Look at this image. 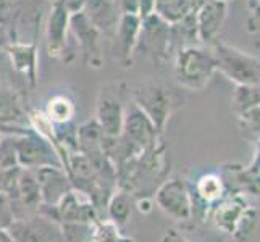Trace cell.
<instances>
[{
	"mask_svg": "<svg viewBox=\"0 0 260 242\" xmlns=\"http://www.w3.org/2000/svg\"><path fill=\"white\" fill-rule=\"evenodd\" d=\"M217 75V61L212 47L189 46L173 55V79L178 87L191 92H201Z\"/></svg>",
	"mask_w": 260,
	"mask_h": 242,
	"instance_id": "cell-1",
	"label": "cell"
},
{
	"mask_svg": "<svg viewBox=\"0 0 260 242\" xmlns=\"http://www.w3.org/2000/svg\"><path fill=\"white\" fill-rule=\"evenodd\" d=\"M217 61V73L223 75L235 86H258L260 58L225 42L212 46Z\"/></svg>",
	"mask_w": 260,
	"mask_h": 242,
	"instance_id": "cell-2",
	"label": "cell"
},
{
	"mask_svg": "<svg viewBox=\"0 0 260 242\" xmlns=\"http://www.w3.org/2000/svg\"><path fill=\"white\" fill-rule=\"evenodd\" d=\"M160 137L162 132H158L155 124L136 103L126 107L120 141L133 157H139L144 152L154 149L158 142H162Z\"/></svg>",
	"mask_w": 260,
	"mask_h": 242,
	"instance_id": "cell-3",
	"label": "cell"
},
{
	"mask_svg": "<svg viewBox=\"0 0 260 242\" xmlns=\"http://www.w3.org/2000/svg\"><path fill=\"white\" fill-rule=\"evenodd\" d=\"M13 146L18 166L23 169H38L44 166L63 168V161L57 147L39 132L29 131L20 136H13Z\"/></svg>",
	"mask_w": 260,
	"mask_h": 242,
	"instance_id": "cell-4",
	"label": "cell"
},
{
	"mask_svg": "<svg viewBox=\"0 0 260 242\" xmlns=\"http://www.w3.org/2000/svg\"><path fill=\"white\" fill-rule=\"evenodd\" d=\"M133 103H136L155 124L158 132L164 134L170 116L176 107V95L167 86L149 81V83L139 84L133 91Z\"/></svg>",
	"mask_w": 260,
	"mask_h": 242,
	"instance_id": "cell-5",
	"label": "cell"
},
{
	"mask_svg": "<svg viewBox=\"0 0 260 242\" xmlns=\"http://www.w3.org/2000/svg\"><path fill=\"white\" fill-rule=\"evenodd\" d=\"M136 52L144 53L158 66L173 58L172 44H170V23L155 12L142 16Z\"/></svg>",
	"mask_w": 260,
	"mask_h": 242,
	"instance_id": "cell-6",
	"label": "cell"
},
{
	"mask_svg": "<svg viewBox=\"0 0 260 242\" xmlns=\"http://www.w3.org/2000/svg\"><path fill=\"white\" fill-rule=\"evenodd\" d=\"M7 231L15 242H65L60 223L41 212L13 220Z\"/></svg>",
	"mask_w": 260,
	"mask_h": 242,
	"instance_id": "cell-7",
	"label": "cell"
},
{
	"mask_svg": "<svg viewBox=\"0 0 260 242\" xmlns=\"http://www.w3.org/2000/svg\"><path fill=\"white\" fill-rule=\"evenodd\" d=\"M123 91L118 84H113V89L105 86L101 89V94L95 102V113L94 120L104 131L105 137L116 139L120 137L123 129V120H124V100L121 97Z\"/></svg>",
	"mask_w": 260,
	"mask_h": 242,
	"instance_id": "cell-8",
	"label": "cell"
},
{
	"mask_svg": "<svg viewBox=\"0 0 260 242\" xmlns=\"http://www.w3.org/2000/svg\"><path fill=\"white\" fill-rule=\"evenodd\" d=\"M70 31L76 38V44L81 52L86 66L102 68L104 52H102V38L95 26L87 20L83 12H75L70 16Z\"/></svg>",
	"mask_w": 260,
	"mask_h": 242,
	"instance_id": "cell-9",
	"label": "cell"
},
{
	"mask_svg": "<svg viewBox=\"0 0 260 242\" xmlns=\"http://www.w3.org/2000/svg\"><path fill=\"white\" fill-rule=\"evenodd\" d=\"M155 202L158 209L173 220L186 221L192 217V197L181 178L167 179L160 184L155 192Z\"/></svg>",
	"mask_w": 260,
	"mask_h": 242,
	"instance_id": "cell-10",
	"label": "cell"
},
{
	"mask_svg": "<svg viewBox=\"0 0 260 242\" xmlns=\"http://www.w3.org/2000/svg\"><path fill=\"white\" fill-rule=\"evenodd\" d=\"M228 10L230 2L226 0H210L194 10L197 34L202 46L212 47L220 41L218 38L228 20Z\"/></svg>",
	"mask_w": 260,
	"mask_h": 242,
	"instance_id": "cell-11",
	"label": "cell"
},
{
	"mask_svg": "<svg viewBox=\"0 0 260 242\" xmlns=\"http://www.w3.org/2000/svg\"><path fill=\"white\" fill-rule=\"evenodd\" d=\"M32 131L29 113L26 112L13 89L0 84V136H20Z\"/></svg>",
	"mask_w": 260,
	"mask_h": 242,
	"instance_id": "cell-12",
	"label": "cell"
},
{
	"mask_svg": "<svg viewBox=\"0 0 260 242\" xmlns=\"http://www.w3.org/2000/svg\"><path fill=\"white\" fill-rule=\"evenodd\" d=\"M142 16L138 13H121L116 29L112 36L113 52L121 66H131L138 47Z\"/></svg>",
	"mask_w": 260,
	"mask_h": 242,
	"instance_id": "cell-13",
	"label": "cell"
},
{
	"mask_svg": "<svg viewBox=\"0 0 260 242\" xmlns=\"http://www.w3.org/2000/svg\"><path fill=\"white\" fill-rule=\"evenodd\" d=\"M5 53L8 55V60H10L13 70L24 79L26 84L29 87H34L38 84L39 55L34 42H8L5 47Z\"/></svg>",
	"mask_w": 260,
	"mask_h": 242,
	"instance_id": "cell-14",
	"label": "cell"
},
{
	"mask_svg": "<svg viewBox=\"0 0 260 242\" xmlns=\"http://www.w3.org/2000/svg\"><path fill=\"white\" fill-rule=\"evenodd\" d=\"M70 10L55 0L46 24L47 52L53 58H60L67 50V38L70 32Z\"/></svg>",
	"mask_w": 260,
	"mask_h": 242,
	"instance_id": "cell-15",
	"label": "cell"
},
{
	"mask_svg": "<svg viewBox=\"0 0 260 242\" xmlns=\"http://www.w3.org/2000/svg\"><path fill=\"white\" fill-rule=\"evenodd\" d=\"M32 171L39 183L42 205H46V207H55L61 197L68 191L73 189L63 168L44 166V168L32 169Z\"/></svg>",
	"mask_w": 260,
	"mask_h": 242,
	"instance_id": "cell-16",
	"label": "cell"
},
{
	"mask_svg": "<svg viewBox=\"0 0 260 242\" xmlns=\"http://www.w3.org/2000/svg\"><path fill=\"white\" fill-rule=\"evenodd\" d=\"M102 36L112 38L121 12L115 0H87L81 10Z\"/></svg>",
	"mask_w": 260,
	"mask_h": 242,
	"instance_id": "cell-17",
	"label": "cell"
},
{
	"mask_svg": "<svg viewBox=\"0 0 260 242\" xmlns=\"http://www.w3.org/2000/svg\"><path fill=\"white\" fill-rule=\"evenodd\" d=\"M246 210L247 205L239 195L221 199L218 203L213 205V223L217 225V228L223 229L228 234H233Z\"/></svg>",
	"mask_w": 260,
	"mask_h": 242,
	"instance_id": "cell-18",
	"label": "cell"
},
{
	"mask_svg": "<svg viewBox=\"0 0 260 242\" xmlns=\"http://www.w3.org/2000/svg\"><path fill=\"white\" fill-rule=\"evenodd\" d=\"M170 44H172L173 55L179 49L201 44L199 34H197L194 12H191L189 15H186L184 18L175 23H170Z\"/></svg>",
	"mask_w": 260,
	"mask_h": 242,
	"instance_id": "cell-19",
	"label": "cell"
},
{
	"mask_svg": "<svg viewBox=\"0 0 260 242\" xmlns=\"http://www.w3.org/2000/svg\"><path fill=\"white\" fill-rule=\"evenodd\" d=\"M105 134L92 118L83 124H79L76 129V147L84 155H92L104 150Z\"/></svg>",
	"mask_w": 260,
	"mask_h": 242,
	"instance_id": "cell-20",
	"label": "cell"
},
{
	"mask_svg": "<svg viewBox=\"0 0 260 242\" xmlns=\"http://www.w3.org/2000/svg\"><path fill=\"white\" fill-rule=\"evenodd\" d=\"M44 115L47 116V120L53 124V126H67L73 121L76 115V105L73 98L67 94H55L52 95L47 103Z\"/></svg>",
	"mask_w": 260,
	"mask_h": 242,
	"instance_id": "cell-21",
	"label": "cell"
},
{
	"mask_svg": "<svg viewBox=\"0 0 260 242\" xmlns=\"http://www.w3.org/2000/svg\"><path fill=\"white\" fill-rule=\"evenodd\" d=\"M194 191L204 205H215L225 199V181L217 173H207L197 179Z\"/></svg>",
	"mask_w": 260,
	"mask_h": 242,
	"instance_id": "cell-22",
	"label": "cell"
},
{
	"mask_svg": "<svg viewBox=\"0 0 260 242\" xmlns=\"http://www.w3.org/2000/svg\"><path fill=\"white\" fill-rule=\"evenodd\" d=\"M133 212V202L131 195L128 192H113L112 197L107 202V213H109V220L115 223L116 226H123L129 221Z\"/></svg>",
	"mask_w": 260,
	"mask_h": 242,
	"instance_id": "cell-23",
	"label": "cell"
},
{
	"mask_svg": "<svg viewBox=\"0 0 260 242\" xmlns=\"http://www.w3.org/2000/svg\"><path fill=\"white\" fill-rule=\"evenodd\" d=\"M260 105L258 86H236L231 97V110L236 116Z\"/></svg>",
	"mask_w": 260,
	"mask_h": 242,
	"instance_id": "cell-24",
	"label": "cell"
},
{
	"mask_svg": "<svg viewBox=\"0 0 260 242\" xmlns=\"http://www.w3.org/2000/svg\"><path fill=\"white\" fill-rule=\"evenodd\" d=\"M89 242H134V240L123 236L118 226H116L115 223H112L110 220H107V221L97 220L95 223H92Z\"/></svg>",
	"mask_w": 260,
	"mask_h": 242,
	"instance_id": "cell-25",
	"label": "cell"
},
{
	"mask_svg": "<svg viewBox=\"0 0 260 242\" xmlns=\"http://www.w3.org/2000/svg\"><path fill=\"white\" fill-rule=\"evenodd\" d=\"M238 128L244 139L258 142L260 139V105L236 116Z\"/></svg>",
	"mask_w": 260,
	"mask_h": 242,
	"instance_id": "cell-26",
	"label": "cell"
},
{
	"mask_svg": "<svg viewBox=\"0 0 260 242\" xmlns=\"http://www.w3.org/2000/svg\"><path fill=\"white\" fill-rule=\"evenodd\" d=\"M18 168L13 136H2L0 139V175Z\"/></svg>",
	"mask_w": 260,
	"mask_h": 242,
	"instance_id": "cell-27",
	"label": "cell"
},
{
	"mask_svg": "<svg viewBox=\"0 0 260 242\" xmlns=\"http://www.w3.org/2000/svg\"><path fill=\"white\" fill-rule=\"evenodd\" d=\"M246 29L249 34H260V4L250 10V15L246 23Z\"/></svg>",
	"mask_w": 260,
	"mask_h": 242,
	"instance_id": "cell-28",
	"label": "cell"
},
{
	"mask_svg": "<svg viewBox=\"0 0 260 242\" xmlns=\"http://www.w3.org/2000/svg\"><path fill=\"white\" fill-rule=\"evenodd\" d=\"M21 0H0V18L13 13L20 7Z\"/></svg>",
	"mask_w": 260,
	"mask_h": 242,
	"instance_id": "cell-29",
	"label": "cell"
},
{
	"mask_svg": "<svg viewBox=\"0 0 260 242\" xmlns=\"http://www.w3.org/2000/svg\"><path fill=\"white\" fill-rule=\"evenodd\" d=\"M58 2L61 5H65L70 13H75V12H81L83 10V7L84 4L87 2V0H58Z\"/></svg>",
	"mask_w": 260,
	"mask_h": 242,
	"instance_id": "cell-30",
	"label": "cell"
},
{
	"mask_svg": "<svg viewBox=\"0 0 260 242\" xmlns=\"http://www.w3.org/2000/svg\"><path fill=\"white\" fill-rule=\"evenodd\" d=\"M139 4V15L147 16L155 10V0H138Z\"/></svg>",
	"mask_w": 260,
	"mask_h": 242,
	"instance_id": "cell-31",
	"label": "cell"
},
{
	"mask_svg": "<svg viewBox=\"0 0 260 242\" xmlns=\"http://www.w3.org/2000/svg\"><path fill=\"white\" fill-rule=\"evenodd\" d=\"M160 242H189V240H187L184 236L179 234L178 231L168 229L165 234H164V237H162V240H160Z\"/></svg>",
	"mask_w": 260,
	"mask_h": 242,
	"instance_id": "cell-32",
	"label": "cell"
},
{
	"mask_svg": "<svg viewBox=\"0 0 260 242\" xmlns=\"http://www.w3.org/2000/svg\"><path fill=\"white\" fill-rule=\"evenodd\" d=\"M0 242H15L12 239V236L8 234V231L4 229V228H0Z\"/></svg>",
	"mask_w": 260,
	"mask_h": 242,
	"instance_id": "cell-33",
	"label": "cell"
},
{
	"mask_svg": "<svg viewBox=\"0 0 260 242\" xmlns=\"http://www.w3.org/2000/svg\"><path fill=\"white\" fill-rule=\"evenodd\" d=\"M246 4H247V7H249V10H252L254 7H257V5L260 4V0H246Z\"/></svg>",
	"mask_w": 260,
	"mask_h": 242,
	"instance_id": "cell-34",
	"label": "cell"
},
{
	"mask_svg": "<svg viewBox=\"0 0 260 242\" xmlns=\"http://www.w3.org/2000/svg\"><path fill=\"white\" fill-rule=\"evenodd\" d=\"M258 87H260V83H258Z\"/></svg>",
	"mask_w": 260,
	"mask_h": 242,
	"instance_id": "cell-35",
	"label": "cell"
},
{
	"mask_svg": "<svg viewBox=\"0 0 260 242\" xmlns=\"http://www.w3.org/2000/svg\"><path fill=\"white\" fill-rule=\"evenodd\" d=\"M0 139H2V136H0Z\"/></svg>",
	"mask_w": 260,
	"mask_h": 242,
	"instance_id": "cell-36",
	"label": "cell"
},
{
	"mask_svg": "<svg viewBox=\"0 0 260 242\" xmlns=\"http://www.w3.org/2000/svg\"><path fill=\"white\" fill-rule=\"evenodd\" d=\"M258 141H260V139H258Z\"/></svg>",
	"mask_w": 260,
	"mask_h": 242,
	"instance_id": "cell-37",
	"label": "cell"
}]
</instances>
